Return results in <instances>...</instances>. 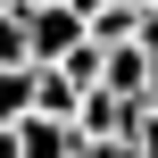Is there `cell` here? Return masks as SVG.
<instances>
[{
    "label": "cell",
    "instance_id": "6da1fadb",
    "mask_svg": "<svg viewBox=\"0 0 158 158\" xmlns=\"http://www.w3.org/2000/svg\"><path fill=\"white\" fill-rule=\"evenodd\" d=\"M17 17H25V50H33V67H58L75 42H92L83 17H75L67 0H50V8H17Z\"/></svg>",
    "mask_w": 158,
    "mask_h": 158
},
{
    "label": "cell",
    "instance_id": "7a4b0ae2",
    "mask_svg": "<svg viewBox=\"0 0 158 158\" xmlns=\"http://www.w3.org/2000/svg\"><path fill=\"white\" fill-rule=\"evenodd\" d=\"M133 117H142V100L83 92V108H75V142H125V133H133Z\"/></svg>",
    "mask_w": 158,
    "mask_h": 158
},
{
    "label": "cell",
    "instance_id": "3957f363",
    "mask_svg": "<svg viewBox=\"0 0 158 158\" xmlns=\"http://www.w3.org/2000/svg\"><path fill=\"white\" fill-rule=\"evenodd\" d=\"M100 92H117V100H150V50H142V42L100 50Z\"/></svg>",
    "mask_w": 158,
    "mask_h": 158
},
{
    "label": "cell",
    "instance_id": "277c9868",
    "mask_svg": "<svg viewBox=\"0 0 158 158\" xmlns=\"http://www.w3.org/2000/svg\"><path fill=\"white\" fill-rule=\"evenodd\" d=\"M75 108H83V92L58 75V67H33V108L25 117H50V125H75Z\"/></svg>",
    "mask_w": 158,
    "mask_h": 158
},
{
    "label": "cell",
    "instance_id": "5b68a950",
    "mask_svg": "<svg viewBox=\"0 0 158 158\" xmlns=\"http://www.w3.org/2000/svg\"><path fill=\"white\" fill-rule=\"evenodd\" d=\"M17 158H75V125L25 117V125H17Z\"/></svg>",
    "mask_w": 158,
    "mask_h": 158
},
{
    "label": "cell",
    "instance_id": "8992f818",
    "mask_svg": "<svg viewBox=\"0 0 158 158\" xmlns=\"http://www.w3.org/2000/svg\"><path fill=\"white\" fill-rule=\"evenodd\" d=\"M33 108V67H0V125H25Z\"/></svg>",
    "mask_w": 158,
    "mask_h": 158
},
{
    "label": "cell",
    "instance_id": "52a82bcc",
    "mask_svg": "<svg viewBox=\"0 0 158 158\" xmlns=\"http://www.w3.org/2000/svg\"><path fill=\"white\" fill-rule=\"evenodd\" d=\"M0 67H33V50H25V17H17V8H0Z\"/></svg>",
    "mask_w": 158,
    "mask_h": 158
},
{
    "label": "cell",
    "instance_id": "ba28073f",
    "mask_svg": "<svg viewBox=\"0 0 158 158\" xmlns=\"http://www.w3.org/2000/svg\"><path fill=\"white\" fill-rule=\"evenodd\" d=\"M125 150H133V158H158V108H150V100H142V117H133Z\"/></svg>",
    "mask_w": 158,
    "mask_h": 158
},
{
    "label": "cell",
    "instance_id": "9c48e42d",
    "mask_svg": "<svg viewBox=\"0 0 158 158\" xmlns=\"http://www.w3.org/2000/svg\"><path fill=\"white\" fill-rule=\"evenodd\" d=\"M75 158H133L125 142H75Z\"/></svg>",
    "mask_w": 158,
    "mask_h": 158
},
{
    "label": "cell",
    "instance_id": "30bf717a",
    "mask_svg": "<svg viewBox=\"0 0 158 158\" xmlns=\"http://www.w3.org/2000/svg\"><path fill=\"white\" fill-rule=\"evenodd\" d=\"M67 8H75V17H100V8H117V0H67Z\"/></svg>",
    "mask_w": 158,
    "mask_h": 158
},
{
    "label": "cell",
    "instance_id": "8fae6325",
    "mask_svg": "<svg viewBox=\"0 0 158 158\" xmlns=\"http://www.w3.org/2000/svg\"><path fill=\"white\" fill-rule=\"evenodd\" d=\"M0 158H17V125H0Z\"/></svg>",
    "mask_w": 158,
    "mask_h": 158
},
{
    "label": "cell",
    "instance_id": "7c38bea8",
    "mask_svg": "<svg viewBox=\"0 0 158 158\" xmlns=\"http://www.w3.org/2000/svg\"><path fill=\"white\" fill-rule=\"evenodd\" d=\"M17 8H50V0H17Z\"/></svg>",
    "mask_w": 158,
    "mask_h": 158
},
{
    "label": "cell",
    "instance_id": "4fadbf2b",
    "mask_svg": "<svg viewBox=\"0 0 158 158\" xmlns=\"http://www.w3.org/2000/svg\"><path fill=\"white\" fill-rule=\"evenodd\" d=\"M0 8H17V0H0Z\"/></svg>",
    "mask_w": 158,
    "mask_h": 158
}]
</instances>
